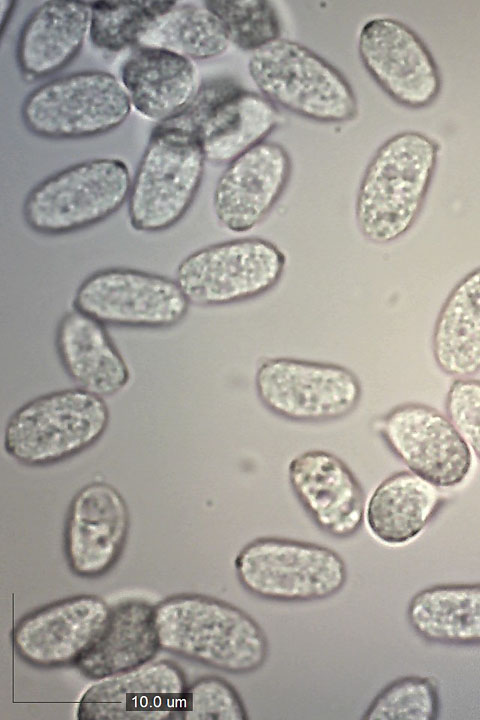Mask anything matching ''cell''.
Wrapping results in <instances>:
<instances>
[{
	"label": "cell",
	"instance_id": "6da1fadb",
	"mask_svg": "<svg viewBox=\"0 0 480 720\" xmlns=\"http://www.w3.org/2000/svg\"><path fill=\"white\" fill-rule=\"evenodd\" d=\"M161 649L232 674L260 669L269 654L268 638L247 612L226 601L180 594L155 606Z\"/></svg>",
	"mask_w": 480,
	"mask_h": 720
},
{
	"label": "cell",
	"instance_id": "7a4b0ae2",
	"mask_svg": "<svg viewBox=\"0 0 480 720\" xmlns=\"http://www.w3.org/2000/svg\"><path fill=\"white\" fill-rule=\"evenodd\" d=\"M439 149L434 138L415 130L399 132L379 146L355 201L356 224L367 241L391 243L413 227L431 186Z\"/></svg>",
	"mask_w": 480,
	"mask_h": 720
},
{
	"label": "cell",
	"instance_id": "3957f363",
	"mask_svg": "<svg viewBox=\"0 0 480 720\" xmlns=\"http://www.w3.org/2000/svg\"><path fill=\"white\" fill-rule=\"evenodd\" d=\"M249 75L275 106L322 123H339L357 114L355 93L331 63L296 41L280 38L252 53Z\"/></svg>",
	"mask_w": 480,
	"mask_h": 720
},
{
	"label": "cell",
	"instance_id": "277c9868",
	"mask_svg": "<svg viewBox=\"0 0 480 720\" xmlns=\"http://www.w3.org/2000/svg\"><path fill=\"white\" fill-rule=\"evenodd\" d=\"M205 162L194 134L157 124L132 178L127 201L131 227L156 233L177 224L197 195Z\"/></svg>",
	"mask_w": 480,
	"mask_h": 720
},
{
	"label": "cell",
	"instance_id": "5b68a950",
	"mask_svg": "<svg viewBox=\"0 0 480 720\" xmlns=\"http://www.w3.org/2000/svg\"><path fill=\"white\" fill-rule=\"evenodd\" d=\"M108 423L103 397L81 388L54 391L30 400L11 415L4 447L21 464L50 465L92 446Z\"/></svg>",
	"mask_w": 480,
	"mask_h": 720
},
{
	"label": "cell",
	"instance_id": "8992f818",
	"mask_svg": "<svg viewBox=\"0 0 480 720\" xmlns=\"http://www.w3.org/2000/svg\"><path fill=\"white\" fill-rule=\"evenodd\" d=\"M132 178L125 162L96 158L64 168L38 184L23 203L27 226L42 235H63L93 226L128 201Z\"/></svg>",
	"mask_w": 480,
	"mask_h": 720
},
{
	"label": "cell",
	"instance_id": "52a82bcc",
	"mask_svg": "<svg viewBox=\"0 0 480 720\" xmlns=\"http://www.w3.org/2000/svg\"><path fill=\"white\" fill-rule=\"evenodd\" d=\"M234 568L240 585L268 601L303 603L328 599L348 579L343 558L316 543L259 537L238 552Z\"/></svg>",
	"mask_w": 480,
	"mask_h": 720
},
{
	"label": "cell",
	"instance_id": "ba28073f",
	"mask_svg": "<svg viewBox=\"0 0 480 720\" xmlns=\"http://www.w3.org/2000/svg\"><path fill=\"white\" fill-rule=\"evenodd\" d=\"M120 80L107 71H79L31 91L21 107L25 127L36 136L66 140L108 133L130 115Z\"/></svg>",
	"mask_w": 480,
	"mask_h": 720
},
{
	"label": "cell",
	"instance_id": "9c48e42d",
	"mask_svg": "<svg viewBox=\"0 0 480 720\" xmlns=\"http://www.w3.org/2000/svg\"><path fill=\"white\" fill-rule=\"evenodd\" d=\"M279 121L277 107L262 94L220 77L202 82L178 114L157 124L194 134L206 161L229 164L265 141Z\"/></svg>",
	"mask_w": 480,
	"mask_h": 720
},
{
	"label": "cell",
	"instance_id": "30bf717a",
	"mask_svg": "<svg viewBox=\"0 0 480 720\" xmlns=\"http://www.w3.org/2000/svg\"><path fill=\"white\" fill-rule=\"evenodd\" d=\"M286 256L273 242L247 237L202 247L183 258L175 280L190 304L211 307L257 298L281 280Z\"/></svg>",
	"mask_w": 480,
	"mask_h": 720
},
{
	"label": "cell",
	"instance_id": "8fae6325",
	"mask_svg": "<svg viewBox=\"0 0 480 720\" xmlns=\"http://www.w3.org/2000/svg\"><path fill=\"white\" fill-rule=\"evenodd\" d=\"M261 404L297 423H324L350 415L362 397L357 375L339 364L290 357L262 360L255 372Z\"/></svg>",
	"mask_w": 480,
	"mask_h": 720
},
{
	"label": "cell",
	"instance_id": "7c38bea8",
	"mask_svg": "<svg viewBox=\"0 0 480 720\" xmlns=\"http://www.w3.org/2000/svg\"><path fill=\"white\" fill-rule=\"evenodd\" d=\"M74 308L104 325L163 329L180 323L190 302L175 279L131 268H106L77 287Z\"/></svg>",
	"mask_w": 480,
	"mask_h": 720
},
{
	"label": "cell",
	"instance_id": "4fadbf2b",
	"mask_svg": "<svg viewBox=\"0 0 480 720\" xmlns=\"http://www.w3.org/2000/svg\"><path fill=\"white\" fill-rule=\"evenodd\" d=\"M388 449L417 476L440 489L462 484L472 468V452L449 417L434 407L407 402L377 424Z\"/></svg>",
	"mask_w": 480,
	"mask_h": 720
},
{
	"label": "cell",
	"instance_id": "5bb4252c",
	"mask_svg": "<svg viewBox=\"0 0 480 720\" xmlns=\"http://www.w3.org/2000/svg\"><path fill=\"white\" fill-rule=\"evenodd\" d=\"M361 62L378 85L401 105L420 108L441 89L437 63L420 36L402 21L375 17L358 35Z\"/></svg>",
	"mask_w": 480,
	"mask_h": 720
},
{
	"label": "cell",
	"instance_id": "9a60e30c",
	"mask_svg": "<svg viewBox=\"0 0 480 720\" xmlns=\"http://www.w3.org/2000/svg\"><path fill=\"white\" fill-rule=\"evenodd\" d=\"M183 671L173 662H147L96 680L82 695L80 720H161L174 718L185 707Z\"/></svg>",
	"mask_w": 480,
	"mask_h": 720
},
{
	"label": "cell",
	"instance_id": "2e32d148",
	"mask_svg": "<svg viewBox=\"0 0 480 720\" xmlns=\"http://www.w3.org/2000/svg\"><path fill=\"white\" fill-rule=\"evenodd\" d=\"M111 608L94 595L49 604L23 617L14 627L17 654L43 668L76 664L105 627Z\"/></svg>",
	"mask_w": 480,
	"mask_h": 720
},
{
	"label": "cell",
	"instance_id": "e0dca14e",
	"mask_svg": "<svg viewBox=\"0 0 480 720\" xmlns=\"http://www.w3.org/2000/svg\"><path fill=\"white\" fill-rule=\"evenodd\" d=\"M292 163L279 143L263 141L229 164L213 193L214 214L222 227L241 233L259 225L282 196Z\"/></svg>",
	"mask_w": 480,
	"mask_h": 720
},
{
	"label": "cell",
	"instance_id": "ac0fdd59",
	"mask_svg": "<svg viewBox=\"0 0 480 720\" xmlns=\"http://www.w3.org/2000/svg\"><path fill=\"white\" fill-rule=\"evenodd\" d=\"M129 530L122 495L110 484L92 482L71 501L64 528V551L72 572L93 578L118 560Z\"/></svg>",
	"mask_w": 480,
	"mask_h": 720
},
{
	"label": "cell",
	"instance_id": "d6986e66",
	"mask_svg": "<svg viewBox=\"0 0 480 720\" xmlns=\"http://www.w3.org/2000/svg\"><path fill=\"white\" fill-rule=\"evenodd\" d=\"M288 480L298 502L323 532L344 539L365 519V493L357 477L336 455L309 450L288 465Z\"/></svg>",
	"mask_w": 480,
	"mask_h": 720
},
{
	"label": "cell",
	"instance_id": "ffe728a7",
	"mask_svg": "<svg viewBox=\"0 0 480 720\" xmlns=\"http://www.w3.org/2000/svg\"><path fill=\"white\" fill-rule=\"evenodd\" d=\"M90 2L51 0L25 20L16 43L19 70L33 79L67 66L89 33Z\"/></svg>",
	"mask_w": 480,
	"mask_h": 720
},
{
	"label": "cell",
	"instance_id": "44dd1931",
	"mask_svg": "<svg viewBox=\"0 0 480 720\" xmlns=\"http://www.w3.org/2000/svg\"><path fill=\"white\" fill-rule=\"evenodd\" d=\"M120 82L132 108L158 123L178 114L199 86L192 60L148 46L132 50L120 68Z\"/></svg>",
	"mask_w": 480,
	"mask_h": 720
},
{
	"label": "cell",
	"instance_id": "7402d4cb",
	"mask_svg": "<svg viewBox=\"0 0 480 720\" xmlns=\"http://www.w3.org/2000/svg\"><path fill=\"white\" fill-rule=\"evenodd\" d=\"M55 342L64 370L79 388L104 397L128 384V366L100 321L73 308L60 319Z\"/></svg>",
	"mask_w": 480,
	"mask_h": 720
},
{
	"label": "cell",
	"instance_id": "603a6c76",
	"mask_svg": "<svg viewBox=\"0 0 480 720\" xmlns=\"http://www.w3.org/2000/svg\"><path fill=\"white\" fill-rule=\"evenodd\" d=\"M444 502L440 488L409 470L398 471L374 489L366 504L365 521L377 541L402 546L421 535Z\"/></svg>",
	"mask_w": 480,
	"mask_h": 720
},
{
	"label": "cell",
	"instance_id": "cb8c5ba5",
	"mask_svg": "<svg viewBox=\"0 0 480 720\" xmlns=\"http://www.w3.org/2000/svg\"><path fill=\"white\" fill-rule=\"evenodd\" d=\"M154 613L155 607L142 600L117 604L75 666L84 676L99 680L152 661L160 649Z\"/></svg>",
	"mask_w": 480,
	"mask_h": 720
},
{
	"label": "cell",
	"instance_id": "d4e9b609",
	"mask_svg": "<svg viewBox=\"0 0 480 720\" xmlns=\"http://www.w3.org/2000/svg\"><path fill=\"white\" fill-rule=\"evenodd\" d=\"M431 351L444 374L463 378L480 371V266L451 289L434 323Z\"/></svg>",
	"mask_w": 480,
	"mask_h": 720
},
{
	"label": "cell",
	"instance_id": "484cf974",
	"mask_svg": "<svg viewBox=\"0 0 480 720\" xmlns=\"http://www.w3.org/2000/svg\"><path fill=\"white\" fill-rule=\"evenodd\" d=\"M406 616L423 640L443 645H480V583L431 585L410 599Z\"/></svg>",
	"mask_w": 480,
	"mask_h": 720
},
{
	"label": "cell",
	"instance_id": "4316f807",
	"mask_svg": "<svg viewBox=\"0 0 480 720\" xmlns=\"http://www.w3.org/2000/svg\"><path fill=\"white\" fill-rule=\"evenodd\" d=\"M230 42L214 13L203 2H177L141 36L138 46L165 49L190 60L223 54Z\"/></svg>",
	"mask_w": 480,
	"mask_h": 720
},
{
	"label": "cell",
	"instance_id": "83f0119b",
	"mask_svg": "<svg viewBox=\"0 0 480 720\" xmlns=\"http://www.w3.org/2000/svg\"><path fill=\"white\" fill-rule=\"evenodd\" d=\"M175 1L90 2L88 37L98 49L120 52L138 46L141 36Z\"/></svg>",
	"mask_w": 480,
	"mask_h": 720
},
{
	"label": "cell",
	"instance_id": "f1b7e54d",
	"mask_svg": "<svg viewBox=\"0 0 480 720\" xmlns=\"http://www.w3.org/2000/svg\"><path fill=\"white\" fill-rule=\"evenodd\" d=\"M203 4L220 21L230 43L252 53L281 37V22L267 0H207Z\"/></svg>",
	"mask_w": 480,
	"mask_h": 720
},
{
	"label": "cell",
	"instance_id": "f546056e",
	"mask_svg": "<svg viewBox=\"0 0 480 720\" xmlns=\"http://www.w3.org/2000/svg\"><path fill=\"white\" fill-rule=\"evenodd\" d=\"M440 713L436 682L425 676L397 678L382 688L365 710V720H435Z\"/></svg>",
	"mask_w": 480,
	"mask_h": 720
},
{
	"label": "cell",
	"instance_id": "4dcf8cb0",
	"mask_svg": "<svg viewBox=\"0 0 480 720\" xmlns=\"http://www.w3.org/2000/svg\"><path fill=\"white\" fill-rule=\"evenodd\" d=\"M181 718L186 720H247L239 693L225 679L205 676L188 686Z\"/></svg>",
	"mask_w": 480,
	"mask_h": 720
},
{
	"label": "cell",
	"instance_id": "1f68e13d",
	"mask_svg": "<svg viewBox=\"0 0 480 720\" xmlns=\"http://www.w3.org/2000/svg\"><path fill=\"white\" fill-rule=\"evenodd\" d=\"M446 415L480 459V379L455 378L445 397Z\"/></svg>",
	"mask_w": 480,
	"mask_h": 720
},
{
	"label": "cell",
	"instance_id": "d6a6232c",
	"mask_svg": "<svg viewBox=\"0 0 480 720\" xmlns=\"http://www.w3.org/2000/svg\"><path fill=\"white\" fill-rule=\"evenodd\" d=\"M15 5H16V2H14V1H5V0L1 1V20H0L1 34H3L5 31V27H6L7 23L9 22V19L14 11Z\"/></svg>",
	"mask_w": 480,
	"mask_h": 720
}]
</instances>
